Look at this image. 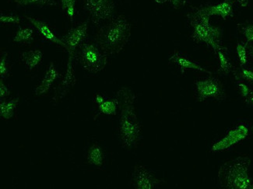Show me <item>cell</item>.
<instances>
[{"instance_id":"obj_1","label":"cell","mask_w":253,"mask_h":189,"mask_svg":"<svg viewBox=\"0 0 253 189\" xmlns=\"http://www.w3.org/2000/svg\"><path fill=\"white\" fill-rule=\"evenodd\" d=\"M117 100L121 111L120 137L126 149H133L141 139V127L135 110L136 95L131 89L123 87L117 93Z\"/></svg>"},{"instance_id":"obj_2","label":"cell","mask_w":253,"mask_h":189,"mask_svg":"<svg viewBox=\"0 0 253 189\" xmlns=\"http://www.w3.org/2000/svg\"><path fill=\"white\" fill-rule=\"evenodd\" d=\"M130 36V24L120 15L101 27L96 37V44L107 55H114L121 52Z\"/></svg>"},{"instance_id":"obj_3","label":"cell","mask_w":253,"mask_h":189,"mask_svg":"<svg viewBox=\"0 0 253 189\" xmlns=\"http://www.w3.org/2000/svg\"><path fill=\"white\" fill-rule=\"evenodd\" d=\"M189 24L193 28V38L196 42H204L213 49L215 54L222 45V31L211 25L210 17L200 7H194L187 15Z\"/></svg>"},{"instance_id":"obj_4","label":"cell","mask_w":253,"mask_h":189,"mask_svg":"<svg viewBox=\"0 0 253 189\" xmlns=\"http://www.w3.org/2000/svg\"><path fill=\"white\" fill-rule=\"evenodd\" d=\"M250 164L251 160L248 156H239L224 163L218 171L220 186L225 189H251Z\"/></svg>"},{"instance_id":"obj_5","label":"cell","mask_w":253,"mask_h":189,"mask_svg":"<svg viewBox=\"0 0 253 189\" xmlns=\"http://www.w3.org/2000/svg\"><path fill=\"white\" fill-rule=\"evenodd\" d=\"M80 63L87 72H101L108 63V55L94 43H84L80 48Z\"/></svg>"},{"instance_id":"obj_6","label":"cell","mask_w":253,"mask_h":189,"mask_svg":"<svg viewBox=\"0 0 253 189\" xmlns=\"http://www.w3.org/2000/svg\"><path fill=\"white\" fill-rule=\"evenodd\" d=\"M84 7L96 26L112 20L114 16L113 0H84Z\"/></svg>"},{"instance_id":"obj_7","label":"cell","mask_w":253,"mask_h":189,"mask_svg":"<svg viewBox=\"0 0 253 189\" xmlns=\"http://www.w3.org/2000/svg\"><path fill=\"white\" fill-rule=\"evenodd\" d=\"M195 86L199 101H204L210 98L222 100L224 98V89L218 79L214 77L196 81Z\"/></svg>"},{"instance_id":"obj_8","label":"cell","mask_w":253,"mask_h":189,"mask_svg":"<svg viewBox=\"0 0 253 189\" xmlns=\"http://www.w3.org/2000/svg\"><path fill=\"white\" fill-rule=\"evenodd\" d=\"M88 31V20L86 22L79 24L78 26L71 29L62 38V40L66 46V49L69 55L75 56L77 49L81 48L84 44L85 40L87 37Z\"/></svg>"},{"instance_id":"obj_9","label":"cell","mask_w":253,"mask_h":189,"mask_svg":"<svg viewBox=\"0 0 253 189\" xmlns=\"http://www.w3.org/2000/svg\"><path fill=\"white\" fill-rule=\"evenodd\" d=\"M249 134L247 127L243 124H240L238 126L231 129L228 132L224 138L216 142L211 147L212 152H220L225 151L232 146L235 145L239 142L244 140Z\"/></svg>"},{"instance_id":"obj_10","label":"cell","mask_w":253,"mask_h":189,"mask_svg":"<svg viewBox=\"0 0 253 189\" xmlns=\"http://www.w3.org/2000/svg\"><path fill=\"white\" fill-rule=\"evenodd\" d=\"M132 186L137 189H153L160 184V180L144 166H136L132 175Z\"/></svg>"},{"instance_id":"obj_11","label":"cell","mask_w":253,"mask_h":189,"mask_svg":"<svg viewBox=\"0 0 253 189\" xmlns=\"http://www.w3.org/2000/svg\"><path fill=\"white\" fill-rule=\"evenodd\" d=\"M69 56L67 69L64 77L58 86L57 90L55 91V96L52 98V102L56 103L66 97L68 92L74 87L76 84L75 70H74V55Z\"/></svg>"},{"instance_id":"obj_12","label":"cell","mask_w":253,"mask_h":189,"mask_svg":"<svg viewBox=\"0 0 253 189\" xmlns=\"http://www.w3.org/2000/svg\"><path fill=\"white\" fill-rule=\"evenodd\" d=\"M233 5L234 0H224L223 2L216 5L201 6L200 9L209 17L219 16L224 20H227L228 17L234 16Z\"/></svg>"},{"instance_id":"obj_13","label":"cell","mask_w":253,"mask_h":189,"mask_svg":"<svg viewBox=\"0 0 253 189\" xmlns=\"http://www.w3.org/2000/svg\"><path fill=\"white\" fill-rule=\"evenodd\" d=\"M26 19L29 21L31 24L36 28L38 32L40 34L45 40H48L50 42L53 44H58V45L62 46L65 49H66V46L63 42L62 39L59 38L56 36L53 31L50 28L48 24L38 20V19L33 18L31 17H25Z\"/></svg>"},{"instance_id":"obj_14","label":"cell","mask_w":253,"mask_h":189,"mask_svg":"<svg viewBox=\"0 0 253 189\" xmlns=\"http://www.w3.org/2000/svg\"><path fill=\"white\" fill-rule=\"evenodd\" d=\"M169 61L171 63H174L179 67L180 70L183 74L185 71L189 70H196V71H200V72L205 73V74H210L212 75V73L209 70H206L205 68L200 66L198 63H196L194 61L191 60L189 58L185 57L182 54L179 52H175L172 55H171Z\"/></svg>"},{"instance_id":"obj_15","label":"cell","mask_w":253,"mask_h":189,"mask_svg":"<svg viewBox=\"0 0 253 189\" xmlns=\"http://www.w3.org/2000/svg\"><path fill=\"white\" fill-rule=\"evenodd\" d=\"M59 74L57 69L55 68L53 63H50L48 70L46 71L42 80L41 81L40 84L37 86L35 90V95L42 96L46 94L51 88L55 80L59 77Z\"/></svg>"},{"instance_id":"obj_16","label":"cell","mask_w":253,"mask_h":189,"mask_svg":"<svg viewBox=\"0 0 253 189\" xmlns=\"http://www.w3.org/2000/svg\"><path fill=\"white\" fill-rule=\"evenodd\" d=\"M95 101L98 105V109L101 114L105 115H115L117 113V108L119 106L117 98L112 101H107L101 94H97L95 96Z\"/></svg>"},{"instance_id":"obj_17","label":"cell","mask_w":253,"mask_h":189,"mask_svg":"<svg viewBox=\"0 0 253 189\" xmlns=\"http://www.w3.org/2000/svg\"><path fill=\"white\" fill-rule=\"evenodd\" d=\"M43 53L40 50H31L21 54V59L30 70L36 68L42 61Z\"/></svg>"},{"instance_id":"obj_18","label":"cell","mask_w":253,"mask_h":189,"mask_svg":"<svg viewBox=\"0 0 253 189\" xmlns=\"http://www.w3.org/2000/svg\"><path fill=\"white\" fill-rule=\"evenodd\" d=\"M19 103V98L10 101H3L0 104V115L3 119H10L14 115Z\"/></svg>"},{"instance_id":"obj_19","label":"cell","mask_w":253,"mask_h":189,"mask_svg":"<svg viewBox=\"0 0 253 189\" xmlns=\"http://www.w3.org/2000/svg\"><path fill=\"white\" fill-rule=\"evenodd\" d=\"M87 160L92 165L101 167L104 163V153L98 144H94L90 147L87 154Z\"/></svg>"},{"instance_id":"obj_20","label":"cell","mask_w":253,"mask_h":189,"mask_svg":"<svg viewBox=\"0 0 253 189\" xmlns=\"http://www.w3.org/2000/svg\"><path fill=\"white\" fill-rule=\"evenodd\" d=\"M34 30L31 28H19L13 37V41L17 43H28L34 40Z\"/></svg>"},{"instance_id":"obj_21","label":"cell","mask_w":253,"mask_h":189,"mask_svg":"<svg viewBox=\"0 0 253 189\" xmlns=\"http://www.w3.org/2000/svg\"><path fill=\"white\" fill-rule=\"evenodd\" d=\"M225 48H222L219 49L216 55L218 57L219 63H220V68L219 72L223 73L224 74H228L232 70V65L228 57L225 55Z\"/></svg>"},{"instance_id":"obj_22","label":"cell","mask_w":253,"mask_h":189,"mask_svg":"<svg viewBox=\"0 0 253 189\" xmlns=\"http://www.w3.org/2000/svg\"><path fill=\"white\" fill-rule=\"evenodd\" d=\"M15 2L20 6H56V2L54 0H15Z\"/></svg>"},{"instance_id":"obj_23","label":"cell","mask_w":253,"mask_h":189,"mask_svg":"<svg viewBox=\"0 0 253 189\" xmlns=\"http://www.w3.org/2000/svg\"><path fill=\"white\" fill-rule=\"evenodd\" d=\"M241 32L246 39V44H253V22L241 24L239 25Z\"/></svg>"},{"instance_id":"obj_24","label":"cell","mask_w":253,"mask_h":189,"mask_svg":"<svg viewBox=\"0 0 253 189\" xmlns=\"http://www.w3.org/2000/svg\"><path fill=\"white\" fill-rule=\"evenodd\" d=\"M247 47L246 44H242V43H238L236 47V52L239 57V62H240L241 66H246L248 63V53Z\"/></svg>"},{"instance_id":"obj_25","label":"cell","mask_w":253,"mask_h":189,"mask_svg":"<svg viewBox=\"0 0 253 189\" xmlns=\"http://www.w3.org/2000/svg\"><path fill=\"white\" fill-rule=\"evenodd\" d=\"M9 74V66L7 63V52H5L0 60V76L1 77L5 78Z\"/></svg>"},{"instance_id":"obj_26","label":"cell","mask_w":253,"mask_h":189,"mask_svg":"<svg viewBox=\"0 0 253 189\" xmlns=\"http://www.w3.org/2000/svg\"><path fill=\"white\" fill-rule=\"evenodd\" d=\"M237 79H244V80L253 83V72L250 70L242 69L239 72L235 75Z\"/></svg>"},{"instance_id":"obj_27","label":"cell","mask_w":253,"mask_h":189,"mask_svg":"<svg viewBox=\"0 0 253 189\" xmlns=\"http://www.w3.org/2000/svg\"><path fill=\"white\" fill-rule=\"evenodd\" d=\"M0 22L2 24H19L20 23V18L15 15L1 14Z\"/></svg>"},{"instance_id":"obj_28","label":"cell","mask_w":253,"mask_h":189,"mask_svg":"<svg viewBox=\"0 0 253 189\" xmlns=\"http://www.w3.org/2000/svg\"><path fill=\"white\" fill-rule=\"evenodd\" d=\"M155 2L158 3H165V2H170L171 6L174 9H180L182 6H185L187 0H155Z\"/></svg>"},{"instance_id":"obj_29","label":"cell","mask_w":253,"mask_h":189,"mask_svg":"<svg viewBox=\"0 0 253 189\" xmlns=\"http://www.w3.org/2000/svg\"><path fill=\"white\" fill-rule=\"evenodd\" d=\"M9 95V90L6 84L3 83V81H0V98L1 100L6 98Z\"/></svg>"},{"instance_id":"obj_30","label":"cell","mask_w":253,"mask_h":189,"mask_svg":"<svg viewBox=\"0 0 253 189\" xmlns=\"http://www.w3.org/2000/svg\"><path fill=\"white\" fill-rule=\"evenodd\" d=\"M239 89L240 90L241 95L244 98H246L250 94V91H251L250 87L246 83H242V82L239 83Z\"/></svg>"},{"instance_id":"obj_31","label":"cell","mask_w":253,"mask_h":189,"mask_svg":"<svg viewBox=\"0 0 253 189\" xmlns=\"http://www.w3.org/2000/svg\"><path fill=\"white\" fill-rule=\"evenodd\" d=\"M77 0H61L62 8L66 11L70 8L75 7V3Z\"/></svg>"},{"instance_id":"obj_32","label":"cell","mask_w":253,"mask_h":189,"mask_svg":"<svg viewBox=\"0 0 253 189\" xmlns=\"http://www.w3.org/2000/svg\"><path fill=\"white\" fill-rule=\"evenodd\" d=\"M244 99L246 104L253 107V90H251L250 94H249L246 98H244Z\"/></svg>"},{"instance_id":"obj_33","label":"cell","mask_w":253,"mask_h":189,"mask_svg":"<svg viewBox=\"0 0 253 189\" xmlns=\"http://www.w3.org/2000/svg\"><path fill=\"white\" fill-rule=\"evenodd\" d=\"M236 1L240 4L242 7H246L248 6V3H249L248 0H236Z\"/></svg>"},{"instance_id":"obj_34","label":"cell","mask_w":253,"mask_h":189,"mask_svg":"<svg viewBox=\"0 0 253 189\" xmlns=\"http://www.w3.org/2000/svg\"><path fill=\"white\" fill-rule=\"evenodd\" d=\"M250 54H251L252 59H253V44H251L250 45Z\"/></svg>"},{"instance_id":"obj_35","label":"cell","mask_w":253,"mask_h":189,"mask_svg":"<svg viewBox=\"0 0 253 189\" xmlns=\"http://www.w3.org/2000/svg\"><path fill=\"white\" fill-rule=\"evenodd\" d=\"M251 189H253V185H252Z\"/></svg>"},{"instance_id":"obj_36","label":"cell","mask_w":253,"mask_h":189,"mask_svg":"<svg viewBox=\"0 0 253 189\" xmlns=\"http://www.w3.org/2000/svg\"></svg>"}]
</instances>
